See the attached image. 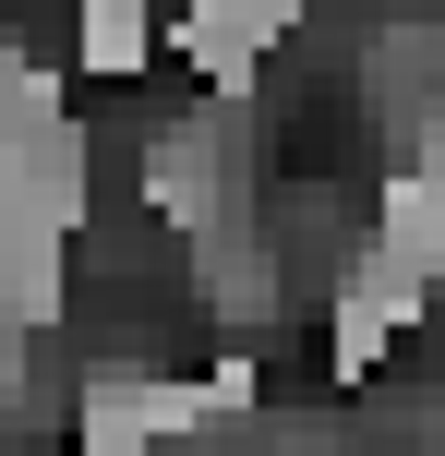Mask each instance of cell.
Wrapping results in <instances>:
<instances>
[{"label":"cell","mask_w":445,"mask_h":456,"mask_svg":"<svg viewBox=\"0 0 445 456\" xmlns=\"http://www.w3.org/2000/svg\"><path fill=\"white\" fill-rule=\"evenodd\" d=\"M144 192H157V216H169V228H205V216H217V133L169 120V133L144 144Z\"/></svg>","instance_id":"7a4b0ae2"},{"label":"cell","mask_w":445,"mask_h":456,"mask_svg":"<svg viewBox=\"0 0 445 456\" xmlns=\"http://www.w3.org/2000/svg\"><path fill=\"white\" fill-rule=\"evenodd\" d=\"M157 37L181 48V61H193V85H205V96H229V109L253 96V72H265L253 24H241L229 0H181V12H157Z\"/></svg>","instance_id":"6da1fadb"}]
</instances>
